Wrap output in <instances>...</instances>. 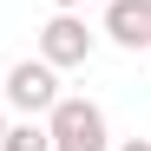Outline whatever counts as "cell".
I'll use <instances>...</instances> for the list:
<instances>
[{"label": "cell", "instance_id": "ba28073f", "mask_svg": "<svg viewBox=\"0 0 151 151\" xmlns=\"http://www.w3.org/2000/svg\"><path fill=\"white\" fill-rule=\"evenodd\" d=\"M0 138H7V112H0Z\"/></svg>", "mask_w": 151, "mask_h": 151}, {"label": "cell", "instance_id": "3957f363", "mask_svg": "<svg viewBox=\"0 0 151 151\" xmlns=\"http://www.w3.org/2000/svg\"><path fill=\"white\" fill-rule=\"evenodd\" d=\"M53 99H59V72L46 66L40 53L7 66V105H13V112H27V118H46V112H53Z\"/></svg>", "mask_w": 151, "mask_h": 151}, {"label": "cell", "instance_id": "7a4b0ae2", "mask_svg": "<svg viewBox=\"0 0 151 151\" xmlns=\"http://www.w3.org/2000/svg\"><path fill=\"white\" fill-rule=\"evenodd\" d=\"M92 46H99V33L86 27V13H53V20L40 27V59L53 66V72L86 66V59H92Z\"/></svg>", "mask_w": 151, "mask_h": 151}, {"label": "cell", "instance_id": "8992f818", "mask_svg": "<svg viewBox=\"0 0 151 151\" xmlns=\"http://www.w3.org/2000/svg\"><path fill=\"white\" fill-rule=\"evenodd\" d=\"M112 151H151V138H125V145H112Z\"/></svg>", "mask_w": 151, "mask_h": 151}, {"label": "cell", "instance_id": "5b68a950", "mask_svg": "<svg viewBox=\"0 0 151 151\" xmlns=\"http://www.w3.org/2000/svg\"><path fill=\"white\" fill-rule=\"evenodd\" d=\"M0 151H53V138H46V125H40V118H20V125H7Z\"/></svg>", "mask_w": 151, "mask_h": 151}, {"label": "cell", "instance_id": "277c9868", "mask_svg": "<svg viewBox=\"0 0 151 151\" xmlns=\"http://www.w3.org/2000/svg\"><path fill=\"white\" fill-rule=\"evenodd\" d=\"M105 33L112 46H125V53H145L151 46V0H105Z\"/></svg>", "mask_w": 151, "mask_h": 151}, {"label": "cell", "instance_id": "9c48e42d", "mask_svg": "<svg viewBox=\"0 0 151 151\" xmlns=\"http://www.w3.org/2000/svg\"><path fill=\"white\" fill-rule=\"evenodd\" d=\"M145 53H151V46H145Z\"/></svg>", "mask_w": 151, "mask_h": 151}, {"label": "cell", "instance_id": "6da1fadb", "mask_svg": "<svg viewBox=\"0 0 151 151\" xmlns=\"http://www.w3.org/2000/svg\"><path fill=\"white\" fill-rule=\"evenodd\" d=\"M46 138H53V151H112L105 105L99 99H79V92H59L53 112H46Z\"/></svg>", "mask_w": 151, "mask_h": 151}, {"label": "cell", "instance_id": "52a82bcc", "mask_svg": "<svg viewBox=\"0 0 151 151\" xmlns=\"http://www.w3.org/2000/svg\"><path fill=\"white\" fill-rule=\"evenodd\" d=\"M86 7V0H53V13H79Z\"/></svg>", "mask_w": 151, "mask_h": 151}]
</instances>
